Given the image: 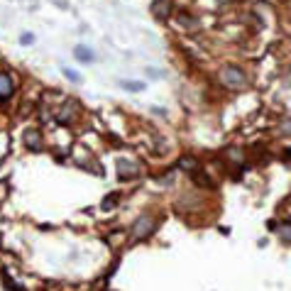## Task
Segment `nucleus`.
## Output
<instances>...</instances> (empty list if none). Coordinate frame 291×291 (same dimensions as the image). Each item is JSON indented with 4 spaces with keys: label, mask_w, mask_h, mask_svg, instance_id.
I'll return each instance as SVG.
<instances>
[{
    "label": "nucleus",
    "mask_w": 291,
    "mask_h": 291,
    "mask_svg": "<svg viewBox=\"0 0 291 291\" xmlns=\"http://www.w3.org/2000/svg\"><path fill=\"white\" fill-rule=\"evenodd\" d=\"M218 79H220L223 86L230 88V91H237V88L247 86V76H245V71L240 66H223L220 74H218Z\"/></svg>",
    "instance_id": "nucleus-1"
},
{
    "label": "nucleus",
    "mask_w": 291,
    "mask_h": 291,
    "mask_svg": "<svg viewBox=\"0 0 291 291\" xmlns=\"http://www.w3.org/2000/svg\"><path fill=\"white\" fill-rule=\"evenodd\" d=\"M154 225H157V220H154L152 215H140V218L132 223V228H130L132 240H142V237H147V235H152Z\"/></svg>",
    "instance_id": "nucleus-2"
},
{
    "label": "nucleus",
    "mask_w": 291,
    "mask_h": 291,
    "mask_svg": "<svg viewBox=\"0 0 291 291\" xmlns=\"http://www.w3.org/2000/svg\"><path fill=\"white\" fill-rule=\"evenodd\" d=\"M169 12H172V0H154L152 2V15L157 20H167Z\"/></svg>",
    "instance_id": "nucleus-3"
},
{
    "label": "nucleus",
    "mask_w": 291,
    "mask_h": 291,
    "mask_svg": "<svg viewBox=\"0 0 291 291\" xmlns=\"http://www.w3.org/2000/svg\"><path fill=\"white\" fill-rule=\"evenodd\" d=\"M15 93V81L10 74H0V100H7Z\"/></svg>",
    "instance_id": "nucleus-4"
},
{
    "label": "nucleus",
    "mask_w": 291,
    "mask_h": 291,
    "mask_svg": "<svg viewBox=\"0 0 291 291\" xmlns=\"http://www.w3.org/2000/svg\"><path fill=\"white\" fill-rule=\"evenodd\" d=\"M117 172H120L122 179H130V176H140V167H137V164H132V162L120 159V162H117Z\"/></svg>",
    "instance_id": "nucleus-5"
},
{
    "label": "nucleus",
    "mask_w": 291,
    "mask_h": 291,
    "mask_svg": "<svg viewBox=\"0 0 291 291\" xmlns=\"http://www.w3.org/2000/svg\"><path fill=\"white\" fill-rule=\"evenodd\" d=\"M25 147L32 149V152H39L42 149V135L37 130H27L25 132Z\"/></svg>",
    "instance_id": "nucleus-6"
},
{
    "label": "nucleus",
    "mask_w": 291,
    "mask_h": 291,
    "mask_svg": "<svg viewBox=\"0 0 291 291\" xmlns=\"http://www.w3.org/2000/svg\"><path fill=\"white\" fill-rule=\"evenodd\" d=\"M74 57L79 59V61H84V64H91V61H96V54H93V49H88L84 44H76L74 47Z\"/></svg>",
    "instance_id": "nucleus-7"
},
{
    "label": "nucleus",
    "mask_w": 291,
    "mask_h": 291,
    "mask_svg": "<svg viewBox=\"0 0 291 291\" xmlns=\"http://www.w3.org/2000/svg\"><path fill=\"white\" fill-rule=\"evenodd\" d=\"M79 105H76V100H66V105L61 108V113H59V120L61 122H69L71 117H74V110H76Z\"/></svg>",
    "instance_id": "nucleus-8"
},
{
    "label": "nucleus",
    "mask_w": 291,
    "mask_h": 291,
    "mask_svg": "<svg viewBox=\"0 0 291 291\" xmlns=\"http://www.w3.org/2000/svg\"><path fill=\"white\" fill-rule=\"evenodd\" d=\"M279 135H282V137H289L291 135V117H284V120H282V125H279Z\"/></svg>",
    "instance_id": "nucleus-9"
},
{
    "label": "nucleus",
    "mask_w": 291,
    "mask_h": 291,
    "mask_svg": "<svg viewBox=\"0 0 291 291\" xmlns=\"http://www.w3.org/2000/svg\"><path fill=\"white\" fill-rule=\"evenodd\" d=\"M279 237H282V242L291 245V225H282L279 228Z\"/></svg>",
    "instance_id": "nucleus-10"
},
{
    "label": "nucleus",
    "mask_w": 291,
    "mask_h": 291,
    "mask_svg": "<svg viewBox=\"0 0 291 291\" xmlns=\"http://www.w3.org/2000/svg\"><path fill=\"white\" fill-rule=\"evenodd\" d=\"M120 86L127 88V91H142L145 84H140V81H120Z\"/></svg>",
    "instance_id": "nucleus-11"
},
{
    "label": "nucleus",
    "mask_w": 291,
    "mask_h": 291,
    "mask_svg": "<svg viewBox=\"0 0 291 291\" xmlns=\"http://www.w3.org/2000/svg\"><path fill=\"white\" fill-rule=\"evenodd\" d=\"M61 74H64V76H66L69 81H74V84H79V81H81V76H79V74H76L74 69H66V66H64V69H61Z\"/></svg>",
    "instance_id": "nucleus-12"
},
{
    "label": "nucleus",
    "mask_w": 291,
    "mask_h": 291,
    "mask_svg": "<svg viewBox=\"0 0 291 291\" xmlns=\"http://www.w3.org/2000/svg\"><path fill=\"white\" fill-rule=\"evenodd\" d=\"M179 167H181V169H196L198 164H196V159H194V157H184V159L179 162Z\"/></svg>",
    "instance_id": "nucleus-13"
},
{
    "label": "nucleus",
    "mask_w": 291,
    "mask_h": 291,
    "mask_svg": "<svg viewBox=\"0 0 291 291\" xmlns=\"http://www.w3.org/2000/svg\"><path fill=\"white\" fill-rule=\"evenodd\" d=\"M20 44H22V47L34 44V34H32V32H22V34H20Z\"/></svg>",
    "instance_id": "nucleus-14"
},
{
    "label": "nucleus",
    "mask_w": 291,
    "mask_h": 291,
    "mask_svg": "<svg viewBox=\"0 0 291 291\" xmlns=\"http://www.w3.org/2000/svg\"><path fill=\"white\" fill-rule=\"evenodd\" d=\"M228 159L230 162H242V149H228Z\"/></svg>",
    "instance_id": "nucleus-15"
},
{
    "label": "nucleus",
    "mask_w": 291,
    "mask_h": 291,
    "mask_svg": "<svg viewBox=\"0 0 291 291\" xmlns=\"http://www.w3.org/2000/svg\"><path fill=\"white\" fill-rule=\"evenodd\" d=\"M147 74H149L152 79H162V71H157V69H147Z\"/></svg>",
    "instance_id": "nucleus-16"
},
{
    "label": "nucleus",
    "mask_w": 291,
    "mask_h": 291,
    "mask_svg": "<svg viewBox=\"0 0 291 291\" xmlns=\"http://www.w3.org/2000/svg\"><path fill=\"white\" fill-rule=\"evenodd\" d=\"M115 196H113V198H110V196H108V198H105V201H103V208H110V205H115Z\"/></svg>",
    "instance_id": "nucleus-17"
},
{
    "label": "nucleus",
    "mask_w": 291,
    "mask_h": 291,
    "mask_svg": "<svg viewBox=\"0 0 291 291\" xmlns=\"http://www.w3.org/2000/svg\"><path fill=\"white\" fill-rule=\"evenodd\" d=\"M152 113H157V115H162V117L167 115V110H162V108H152Z\"/></svg>",
    "instance_id": "nucleus-18"
}]
</instances>
